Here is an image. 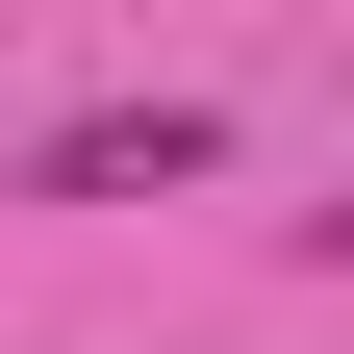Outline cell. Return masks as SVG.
Returning <instances> with one entry per match:
<instances>
[{
  "label": "cell",
  "mask_w": 354,
  "mask_h": 354,
  "mask_svg": "<svg viewBox=\"0 0 354 354\" xmlns=\"http://www.w3.org/2000/svg\"><path fill=\"white\" fill-rule=\"evenodd\" d=\"M228 127L203 102H102V127H51V203H152V177H203Z\"/></svg>",
  "instance_id": "cell-1"
}]
</instances>
